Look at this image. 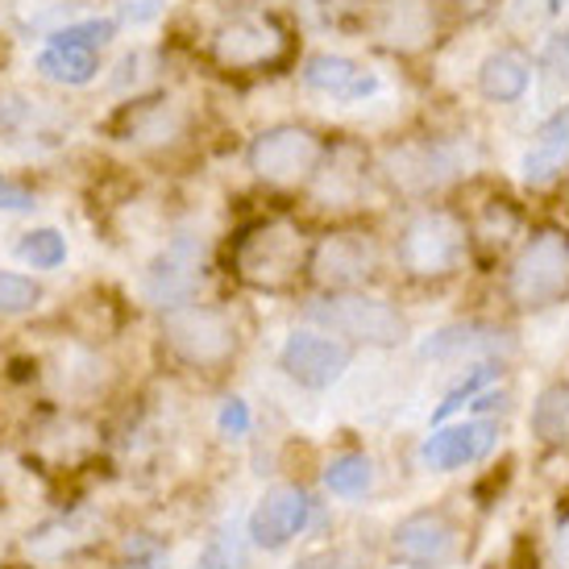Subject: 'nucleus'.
<instances>
[{"label":"nucleus","instance_id":"1a4fd4ad","mask_svg":"<svg viewBox=\"0 0 569 569\" xmlns=\"http://www.w3.org/2000/svg\"><path fill=\"white\" fill-rule=\"evenodd\" d=\"M458 167H461L458 150L445 142H432V138L396 146V150L387 154V162H382L387 179H391L399 191H408V196H425V191L449 183V179L458 174Z\"/></svg>","mask_w":569,"mask_h":569},{"label":"nucleus","instance_id":"9d476101","mask_svg":"<svg viewBox=\"0 0 569 569\" xmlns=\"http://www.w3.org/2000/svg\"><path fill=\"white\" fill-rule=\"evenodd\" d=\"M391 549L411 569H441L458 553V528L441 511H416L391 532Z\"/></svg>","mask_w":569,"mask_h":569},{"label":"nucleus","instance_id":"a211bd4d","mask_svg":"<svg viewBox=\"0 0 569 569\" xmlns=\"http://www.w3.org/2000/svg\"><path fill=\"white\" fill-rule=\"evenodd\" d=\"M566 167H569V109H561L540 126L537 146L523 154V183L528 188H549Z\"/></svg>","mask_w":569,"mask_h":569},{"label":"nucleus","instance_id":"412c9836","mask_svg":"<svg viewBox=\"0 0 569 569\" xmlns=\"http://www.w3.org/2000/svg\"><path fill=\"white\" fill-rule=\"evenodd\" d=\"M33 71L50 83H63V88H88L100 71L96 50H76V47H47L33 59Z\"/></svg>","mask_w":569,"mask_h":569},{"label":"nucleus","instance_id":"c756f323","mask_svg":"<svg viewBox=\"0 0 569 569\" xmlns=\"http://www.w3.org/2000/svg\"><path fill=\"white\" fill-rule=\"evenodd\" d=\"M33 191L26 183H17L9 174H0V212H30Z\"/></svg>","mask_w":569,"mask_h":569},{"label":"nucleus","instance_id":"72a5a7b5","mask_svg":"<svg viewBox=\"0 0 569 569\" xmlns=\"http://www.w3.org/2000/svg\"><path fill=\"white\" fill-rule=\"evenodd\" d=\"M138 4H142V9H129V17H133V21H146V17H154L162 9L159 0H138Z\"/></svg>","mask_w":569,"mask_h":569},{"label":"nucleus","instance_id":"c85d7f7f","mask_svg":"<svg viewBox=\"0 0 569 569\" xmlns=\"http://www.w3.org/2000/svg\"><path fill=\"white\" fill-rule=\"evenodd\" d=\"M490 379H499V370H495V366H478L475 375H470V379L461 382L458 391H449V396H445L441 408L432 411V420H437V425H441V420H449V416H453V411L466 408V399H475L478 391H482V387H487Z\"/></svg>","mask_w":569,"mask_h":569},{"label":"nucleus","instance_id":"20e7f679","mask_svg":"<svg viewBox=\"0 0 569 569\" xmlns=\"http://www.w3.org/2000/svg\"><path fill=\"white\" fill-rule=\"evenodd\" d=\"M466 246H470V233L466 224L445 212V208H425L416 212L403 233H399V267L408 270L411 279H445L461 267L466 258Z\"/></svg>","mask_w":569,"mask_h":569},{"label":"nucleus","instance_id":"2f4dec72","mask_svg":"<svg viewBox=\"0 0 569 569\" xmlns=\"http://www.w3.org/2000/svg\"><path fill=\"white\" fill-rule=\"evenodd\" d=\"M221 428L224 432H233V437H241L246 428H250V408L241 403V399H229L221 408Z\"/></svg>","mask_w":569,"mask_h":569},{"label":"nucleus","instance_id":"423d86ee","mask_svg":"<svg viewBox=\"0 0 569 569\" xmlns=\"http://www.w3.org/2000/svg\"><path fill=\"white\" fill-rule=\"evenodd\" d=\"M308 320L362 346H399L408 337V320L399 308L375 296H353V291H332L329 300L312 303Z\"/></svg>","mask_w":569,"mask_h":569},{"label":"nucleus","instance_id":"393cba45","mask_svg":"<svg viewBox=\"0 0 569 569\" xmlns=\"http://www.w3.org/2000/svg\"><path fill=\"white\" fill-rule=\"evenodd\" d=\"M121 30V21L117 17H83V21H67L59 30H50V47H76V50H96L112 42Z\"/></svg>","mask_w":569,"mask_h":569},{"label":"nucleus","instance_id":"bb28decb","mask_svg":"<svg viewBox=\"0 0 569 569\" xmlns=\"http://www.w3.org/2000/svg\"><path fill=\"white\" fill-rule=\"evenodd\" d=\"M17 258L33 270H54L67 262V238L59 229H30V233H21L17 241Z\"/></svg>","mask_w":569,"mask_h":569},{"label":"nucleus","instance_id":"7ed1b4c3","mask_svg":"<svg viewBox=\"0 0 569 569\" xmlns=\"http://www.w3.org/2000/svg\"><path fill=\"white\" fill-rule=\"evenodd\" d=\"M162 346L183 366L217 375L238 358V325L212 303H179L162 312Z\"/></svg>","mask_w":569,"mask_h":569},{"label":"nucleus","instance_id":"f3484780","mask_svg":"<svg viewBox=\"0 0 569 569\" xmlns=\"http://www.w3.org/2000/svg\"><path fill=\"white\" fill-rule=\"evenodd\" d=\"M432 9L428 0H387L375 17V38H379L387 50H399V54H416L432 42Z\"/></svg>","mask_w":569,"mask_h":569},{"label":"nucleus","instance_id":"7c9ffc66","mask_svg":"<svg viewBox=\"0 0 569 569\" xmlns=\"http://www.w3.org/2000/svg\"><path fill=\"white\" fill-rule=\"evenodd\" d=\"M233 566H238V553H233L221 537L208 540V549L200 553V561H196V569H233Z\"/></svg>","mask_w":569,"mask_h":569},{"label":"nucleus","instance_id":"e433bc0d","mask_svg":"<svg viewBox=\"0 0 569 569\" xmlns=\"http://www.w3.org/2000/svg\"><path fill=\"white\" fill-rule=\"evenodd\" d=\"M561 50H566V59H569V33H566V38H561Z\"/></svg>","mask_w":569,"mask_h":569},{"label":"nucleus","instance_id":"ddd939ff","mask_svg":"<svg viewBox=\"0 0 569 569\" xmlns=\"http://www.w3.org/2000/svg\"><path fill=\"white\" fill-rule=\"evenodd\" d=\"M112 129H117L121 142H133L142 150H167V146H174L188 133V112L179 109L174 100H162V96L133 100V104L117 112Z\"/></svg>","mask_w":569,"mask_h":569},{"label":"nucleus","instance_id":"c9c22d12","mask_svg":"<svg viewBox=\"0 0 569 569\" xmlns=\"http://www.w3.org/2000/svg\"><path fill=\"white\" fill-rule=\"evenodd\" d=\"M549 9H553V13H561V9H569V0H549Z\"/></svg>","mask_w":569,"mask_h":569},{"label":"nucleus","instance_id":"5701e85b","mask_svg":"<svg viewBox=\"0 0 569 569\" xmlns=\"http://www.w3.org/2000/svg\"><path fill=\"white\" fill-rule=\"evenodd\" d=\"M532 432L545 445L569 441V382H553L537 396V403H532Z\"/></svg>","mask_w":569,"mask_h":569},{"label":"nucleus","instance_id":"6ab92c4d","mask_svg":"<svg viewBox=\"0 0 569 569\" xmlns=\"http://www.w3.org/2000/svg\"><path fill=\"white\" fill-rule=\"evenodd\" d=\"M303 83L317 88V92H329L337 100H362L379 88V80L362 71V67L346 59V54H312L303 63Z\"/></svg>","mask_w":569,"mask_h":569},{"label":"nucleus","instance_id":"f03ea898","mask_svg":"<svg viewBox=\"0 0 569 569\" xmlns=\"http://www.w3.org/2000/svg\"><path fill=\"white\" fill-rule=\"evenodd\" d=\"M291 33L274 13H238L208 38V63L229 76H262L287 63Z\"/></svg>","mask_w":569,"mask_h":569},{"label":"nucleus","instance_id":"f8f14e48","mask_svg":"<svg viewBox=\"0 0 569 569\" xmlns=\"http://www.w3.org/2000/svg\"><path fill=\"white\" fill-rule=\"evenodd\" d=\"M279 366H283L291 379L300 387H312V391H325L332 382L346 375L349 366V349L332 337H320V332H291L287 337L283 353H279Z\"/></svg>","mask_w":569,"mask_h":569},{"label":"nucleus","instance_id":"4be33fe9","mask_svg":"<svg viewBox=\"0 0 569 569\" xmlns=\"http://www.w3.org/2000/svg\"><path fill=\"white\" fill-rule=\"evenodd\" d=\"M495 349H507L503 332L482 329V325H449V329H437L425 341V358H458V353H495Z\"/></svg>","mask_w":569,"mask_h":569},{"label":"nucleus","instance_id":"a878e982","mask_svg":"<svg viewBox=\"0 0 569 569\" xmlns=\"http://www.w3.org/2000/svg\"><path fill=\"white\" fill-rule=\"evenodd\" d=\"M375 482V466L366 453H341V458H332V466L325 470V487L332 495H341V499H358L366 495Z\"/></svg>","mask_w":569,"mask_h":569},{"label":"nucleus","instance_id":"dca6fc26","mask_svg":"<svg viewBox=\"0 0 569 569\" xmlns=\"http://www.w3.org/2000/svg\"><path fill=\"white\" fill-rule=\"evenodd\" d=\"M495 437H499V428L490 425V420L437 428L425 441V449H420V461H425L428 470H461V466H470V461L487 458Z\"/></svg>","mask_w":569,"mask_h":569},{"label":"nucleus","instance_id":"0eeeda50","mask_svg":"<svg viewBox=\"0 0 569 569\" xmlns=\"http://www.w3.org/2000/svg\"><path fill=\"white\" fill-rule=\"evenodd\" d=\"M320 159H325V142L320 133H312L308 126H274L262 129L246 150L250 171L270 183V188H296L308 183L317 174Z\"/></svg>","mask_w":569,"mask_h":569},{"label":"nucleus","instance_id":"cd10ccee","mask_svg":"<svg viewBox=\"0 0 569 569\" xmlns=\"http://www.w3.org/2000/svg\"><path fill=\"white\" fill-rule=\"evenodd\" d=\"M42 303V287L30 274L17 270H0V317H30Z\"/></svg>","mask_w":569,"mask_h":569},{"label":"nucleus","instance_id":"6e6552de","mask_svg":"<svg viewBox=\"0 0 569 569\" xmlns=\"http://www.w3.org/2000/svg\"><path fill=\"white\" fill-rule=\"evenodd\" d=\"M308 270H312V283L346 291L379 270V246L370 233H329L312 246Z\"/></svg>","mask_w":569,"mask_h":569},{"label":"nucleus","instance_id":"b1692460","mask_svg":"<svg viewBox=\"0 0 569 569\" xmlns=\"http://www.w3.org/2000/svg\"><path fill=\"white\" fill-rule=\"evenodd\" d=\"M516 224H520V217H516V208L507 204V200H490L482 212H478L475 229H466L470 238L478 241V250L482 253H499L511 241V233H516Z\"/></svg>","mask_w":569,"mask_h":569},{"label":"nucleus","instance_id":"f704fd0d","mask_svg":"<svg viewBox=\"0 0 569 569\" xmlns=\"http://www.w3.org/2000/svg\"><path fill=\"white\" fill-rule=\"evenodd\" d=\"M246 4H258V9H267V4H287V0H246Z\"/></svg>","mask_w":569,"mask_h":569},{"label":"nucleus","instance_id":"2eb2a0df","mask_svg":"<svg viewBox=\"0 0 569 569\" xmlns=\"http://www.w3.org/2000/svg\"><path fill=\"white\" fill-rule=\"evenodd\" d=\"M308 183H312V200L320 208L353 204L366 183V154L353 142L332 146V150H325V159H320L317 174Z\"/></svg>","mask_w":569,"mask_h":569},{"label":"nucleus","instance_id":"473e14b6","mask_svg":"<svg viewBox=\"0 0 569 569\" xmlns=\"http://www.w3.org/2000/svg\"><path fill=\"white\" fill-rule=\"evenodd\" d=\"M553 561L557 569H569V511L561 516V523H557V537H553Z\"/></svg>","mask_w":569,"mask_h":569},{"label":"nucleus","instance_id":"f257e3e1","mask_svg":"<svg viewBox=\"0 0 569 569\" xmlns=\"http://www.w3.org/2000/svg\"><path fill=\"white\" fill-rule=\"evenodd\" d=\"M308 241L303 229L291 224L287 217H267V221L246 224L229 250L233 274L253 291H287L300 283L308 270Z\"/></svg>","mask_w":569,"mask_h":569},{"label":"nucleus","instance_id":"4468645a","mask_svg":"<svg viewBox=\"0 0 569 569\" xmlns=\"http://www.w3.org/2000/svg\"><path fill=\"white\" fill-rule=\"evenodd\" d=\"M196 287H200V246L188 238L171 241L146 270V296L150 303H159L162 312L191 303Z\"/></svg>","mask_w":569,"mask_h":569},{"label":"nucleus","instance_id":"9b49d317","mask_svg":"<svg viewBox=\"0 0 569 569\" xmlns=\"http://www.w3.org/2000/svg\"><path fill=\"white\" fill-rule=\"evenodd\" d=\"M312 503L300 487H270L250 511V540L258 549H283L308 528Z\"/></svg>","mask_w":569,"mask_h":569},{"label":"nucleus","instance_id":"39448f33","mask_svg":"<svg viewBox=\"0 0 569 569\" xmlns=\"http://www.w3.org/2000/svg\"><path fill=\"white\" fill-rule=\"evenodd\" d=\"M507 296L516 308H549L569 296V238L557 229H540L507 270Z\"/></svg>","mask_w":569,"mask_h":569},{"label":"nucleus","instance_id":"aec40b11","mask_svg":"<svg viewBox=\"0 0 569 569\" xmlns=\"http://www.w3.org/2000/svg\"><path fill=\"white\" fill-rule=\"evenodd\" d=\"M478 88H482L487 100H499V104L520 100L528 92V59L516 54V50H495V54H487L482 67H478Z\"/></svg>","mask_w":569,"mask_h":569}]
</instances>
